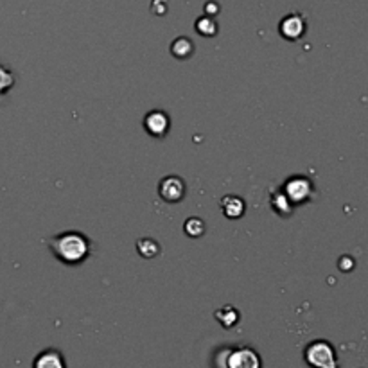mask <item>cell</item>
<instances>
[{"instance_id":"obj_1","label":"cell","mask_w":368,"mask_h":368,"mask_svg":"<svg viewBox=\"0 0 368 368\" xmlns=\"http://www.w3.org/2000/svg\"><path fill=\"white\" fill-rule=\"evenodd\" d=\"M49 248L58 261L67 266H75L88 259L92 252V243L85 233L68 230V232H61L51 237Z\"/></svg>"},{"instance_id":"obj_2","label":"cell","mask_w":368,"mask_h":368,"mask_svg":"<svg viewBox=\"0 0 368 368\" xmlns=\"http://www.w3.org/2000/svg\"><path fill=\"white\" fill-rule=\"evenodd\" d=\"M305 363L311 368H340L335 347L325 340H315L304 350Z\"/></svg>"},{"instance_id":"obj_3","label":"cell","mask_w":368,"mask_h":368,"mask_svg":"<svg viewBox=\"0 0 368 368\" xmlns=\"http://www.w3.org/2000/svg\"><path fill=\"white\" fill-rule=\"evenodd\" d=\"M280 191L284 192L285 198L290 199V203L295 207V205H302V203L309 201L312 198L315 185H312V182L307 177L298 174V177H291L290 180H285Z\"/></svg>"},{"instance_id":"obj_4","label":"cell","mask_w":368,"mask_h":368,"mask_svg":"<svg viewBox=\"0 0 368 368\" xmlns=\"http://www.w3.org/2000/svg\"><path fill=\"white\" fill-rule=\"evenodd\" d=\"M261 356L252 347H239L226 352L225 368H261Z\"/></svg>"},{"instance_id":"obj_5","label":"cell","mask_w":368,"mask_h":368,"mask_svg":"<svg viewBox=\"0 0 368 368\" xmlns=\"http://www.w3.org/2000/svg\"><path fill=\"white\" fill-rule=\"evenodd\" d=\"M171 119L164 110H151L144 117V130L153 139H164L169 133Z\"/></svg>"},{"instance_id":"obj_6","label":"cell","mask_w":368,"mask_h":368,"mask_svg":"<svg viewBox=\"0 0 368 368\" xmlns=\"http://www.w3.org/2000/svg\"><path fill=\"white\" fill-rule=\"evenodd\" d=\"M305 29H307V22H305V16L302 13H291V15L284 16L280 23H278V33L288 42L300 40L305 34Z\"/></svg>"},{"instance_id":"obj_7","label":"cell","mask_w":368,"mask_h":368,"mask_svg":"<svg viewBox=\"0 0 368 368\" xmlns=\"http://www.w3.org/2000/svg\"><path fill=\"white\" fill-rule=\"evenodd\" d=\"M158 196L166 203H178L185 198V182L177 174L162 178L158 184Z\"/></svg>"},{"instance_id":"obj_8","label":"cell","mask_w":368,"mask_h":368,"mask_svg":"<svg viewBox=\"0 0 368 368\" xmlns=\"http://www.w3.org/2000/svg\"><path fill=\"white\" fill-rule=\"evenodd\" d=\"M33 368H67V363L60 350L47 349L34 357Z\"/></svg>"},{"instance_id":"obj_9","label":"cell","mask_w":368,"mask_h":368,"mask_svg":"<svg viewBox=\"0 0 368 368\" xmlns=\"http://www.w3.org/2000/svg\"><path fill=\"white\" fill-rule=\"evenodd\" d=\"M221 211L228 219H239L243 218L244 211H246V203L239 196H225L221 199Z\"/></svg>"},{"instance_id":"obj_10","label":"cell","mask_w":368,"mask_h":368,"mask_svg":"<svg viewBox=\"0 0 368 368\" xmlns=\"http://www.w3.org/2000/svg\"><path fill=\"white\" fill-rule=\"evenodd\" d=\"M214 316H216V320H218V322L225 327V329H233V327H236L241 320L239 309H236L233 305H230V304L219 307L218 311L214 312Z\"/></svg>"},{"instance_id":"obj_11","label":"cell","mask_w":368,"mask_h":368,"mask_svg":"<svg viewBox=\"0 0 368 368\" xmlns=\"http://www.w3.org/2000/svg\"><path fill=\"white\" fill-rule=\"evenodd\" d=\"M169 51L177 60H187V58H191L192 53H194V43H192L191 38L178 36L177 40L171 43Z\"/></svg>"},{"instance_id":"obj_12","label":"cell","mask_w":368,"mask_h":368,"mask_svg":"<svg viewBox=\"0 0 368 368\" xmlns=\"http://www.w3.org/2000/svg\"><path fill=\"white\" fill-rule=\"evenodd\" d=\"M160 244L153 237H142V239L137 241V252L144 259H154L157 256H160Z\"/></svg>"},{"instance_id":"obj_13","label":"cell","mask_w":368,"mask_h":368,"mask_svg":"<svg viewBox=\"0 0 368 368\" xmlns=\"http://www.w3.org/2000/svg\"><path fill=\"white\" fill-rule=\"evenodd\" d=\"M270 203L271 209H273L278 216H291V212H293V205H291L290 199L285 198L282 191L271 192Z\"/></svg>"},{"instance_id":"obj_14","label":"cell","mask_w":368,"mask_h":368,"mask_svg":"<svg viewBox=\"0 0 368 368\" xmlns=\"http://www.w3.org/2000/svg\"><path fill=\"white\" fill-rule=\"evenodd\" d=\"M194 29L199 36L212 38L218 34V23H216V20L212 19V16L205 15V16H199V19L196 20Z\"/></svg>"},{"instance_id":"obj_15","label":"cell","mask_w":368,"mask_h":368,"mask_svg":"<svg viewBox=\"0 0 368 368\" xmlns=\"http://www.w3.org/2000/svg\"><path fill=\"white\" fill-rule=\"evenodd\" d=\"M205 230H207V225H205V221H203L201 218L191 216V218L185 219L184 232L187 233L191 239H198V237H201L203 233H205Z\"/></svg>"},{"instance_id":"obj_16","label":"cell","mask_w":368,"mask_h":368,"mask_svg":"<svg viewBox=\"0 0 368 368\" xmlns=\"http://www.w3.org/2000/svg\"><path fill=\"white\" fill-rule=\"evenodd\" d=\"M16 83V78L11 70H9L6 65H0V98L6 94V92L11 90Z\"/></svg>"},{"instance_id":"obj_17","label":"cell","mask_w":368,"mask_h":368,"mask_svg":"<svg viewBox=\"0 0 368 368\" xmlns=\"http://www.w3.org/2000/svg\"><path fill=\"white\" fill-rule=\"evenodd\" d=\"M338 264H340V268H342L343 271H350V270H352L354 264H356V263H354V261H352V257H350V256H345V257H343L342 261H340Z\"/></svg>"},{"instance_id":"obj_18","label":"cell","mask_w":368,"mask_h":368,"mask_svg":"<svg viewBox=\"0 0 368 368\" xmlns=\"http://www.w3.org/2000/svg\"><path fill=\"white\" fill-rule=\"evenodd\" d=\"M205 11H207V15L214 16L219 13V6L216 4V2H207V6H205Z\"/></svg>"}]
</instances>
